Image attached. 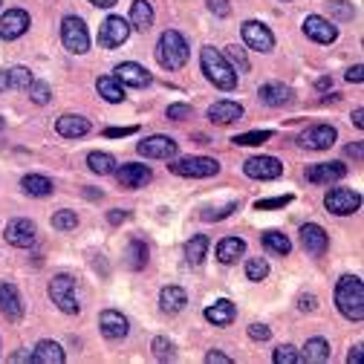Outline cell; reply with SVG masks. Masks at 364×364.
<instances>
[{"label": "cell", "instance_id": "8fae6325", "mask_svg": "<svg viewBox=\"0 0 364 364\" xmlns=\"http://www.w3.org/2000/svg\"><path fill=\"white\" fill-rule=\"evenodd\" d=\"M136 151H139L145 159H173L179 145L171 139V136H148L145 142L136 145Z\"/></svg>", "mask_w": 364, "mask_h": 364}, {"label": "cell", "instance_id": "003e7915", "mask_svg": "<svg viewBox=\"0 0 364 364\" xmlns=\"http://www.w3.org/2000/svg\"><path fill=\"white\" fill-rule=\"evenodd\" d=\"M0 4H4V0H0Z\"/></svg>", "mask_w": 364, "mask_h": 364}, {"label": "cell", "instance_id": "e575fe53", "mask_svg": "<svg viewBox=\"0 0 364 364\" xmlns=\"http://www.w3.org/2000/svg\"><path fill=\"white\" fill-rule=\"evenodd\" d=\"M208 246H211V240H208L205 235L191 237V240H188V246H186V257H188V263H191V266H200V263L205 260Z\"/></svg>", "mask_w": 364, "mask_h": 364}, {"label": "cell", "instance_id": "9c48e42d", "mask_svg": "<svg viewBox=\"0 0 364 364\" xmlns=\"http://www.w3.org/2000/svg\"><path fill=\"white\" fill-rule=\"evenodd\" d=\"M127 38H130V23H127L124 18H119V15H110V18L102 23V29H99V43H102L105 50L122 47Z\"/></svg>", "mask_w": 364, "mask_h": 364}, {"label": "cell", "instance_id": "7402d4cb", "mask_svg": "<svg viewBox=\"0 0 364 364\" xmlns=\"http://www.w3.org/2000/svg\"><path fill=\"white\" fill-rule=\"evenodd\" d=\"M243 116V107L237 105V102H229V99H220V102H214L211 107H208V119L214 122V124H232V122H237Z\"/></svg>", "mask_w": 364, "mask_h": 364}, {"label": "cell", "instance_id": "94428289", "mask_svg": "<svg viewBox=\"0 0 364 364\" xmlns=\"http://www.w3.org/2000/svg\"><path fill=\"white\" fill-rule=\"evenodd\" d=\"M93 6H99V9H110V6H116V0H90Z\"/></svg>", "mask_w": 364, "mask_h": 364}, {"label": "cell", "instance_id": "60d3db41", "mask_svg": "<svg viewBox=\"0 0 364 364\" xmlns=\"http://www.w3.org/2000/svg\"><path fill=\"white\" fill-rule=\"evenodd\" d=\"M26 93H29V99H32L35 105H47V102L53 99V90H50V84H43V81H32Z\"/></svg>", "mask_w": 364, "mask_h": 364}, {"label": "cell", "instance_id": "6125c7cd", "mask_svg": "<svg viewBox=\"0 0 364 364\" xmlns=\"http://www.w3.org/2000/svg\"><path fill=\"white\" fill-rule=\"evenodd\" d=\"M315 87H318V90H330V87H333V78H327V75H324V78H318Z\"/></svg>", "mask_w": 364, "mask_h": 364}, {"label": "cell", "instance_id": "680465c9", "mask_svg": "<svg viewBox=\"0 0 364 364\" xmlns=\"http://www.w3.org/2000/svg\"><path fill=\"white\" fill-rule=\"evenodd\" d=\"M358 358H361V344H355V347L347 353V361H350V364H355Z\"/></svg>", "mask_w": 364, "mask_h": 364}, {"label": "cell", "instance_id": "836d02e7", "mask_svg": "<svg viewBox=\"0 0 364 364\" xmlns=\"http://www.w3.org/2000/svg\"><path fill=\"white\" fill-rule=\"evenodd\" d=\"M87 165H90V171L99 173V176H107V173L116 171V159L110 154H105V151H93L87 156Z\"/></svg>", "mask_w": 364, "mask_h": 364}, {"label": "cell", "instance_id": "4316f807", "mask_svg": "<svg viewBox=\"0 0 364 364\" xmlns=\"http://www.w3.org/2000/svg\"><path fill=\"white\" fill-rule=\"evenodd\" d=\"M186 304H188V295H186V289H182V287H165V289L159 292V306H162V312H168V315L179 312Z\"/></svg>", "mask_w": 364, "mask_h": 364}, {"label": "cell", "instance_id": "8992f818", "mask_svg": "<svg viewBox=\"0 0 364 364\" xmlns=\"http://www.w3.org/2000/svg\"><path fill=\"white\" fill-rule=\"evenodd\" d=\"M61 41H64V47L73 53V55H84L90 50V35H87V26L81 18L75 15H67L61 21Z\"/></svg>", "mask_w": 364, "mask_h": 364}, {"label": "cell", "instance_id": "b9f144b4", "mask_svg": "<svg viewBox=\"0 0 364 364\" xmlns=\"http://www.w3.org/2000/svg\"><path fill=\"white\" fill-rule=\"evenodd\" d=\"M151 350H154V355H156L159 361H173V358H176L173 344H171L165 336H156V338H154V344H151Z\"/></svg>", "mask_w": 364, "mask_h": 364}, {"label": "cell", "instance_id": "52a82bcc", "mask_svg": "<svg viewBox=\"0 0 364 364\" xmlns=\"http://www.w3.org/2000/svg\"><path fill=\"white\" fill-rule=\"evenodd\" d=\"M240 32H243V43H246L249 50H257V53H272V50H275V35L269 32L266 23H260V21H246V23L240 26Z\"/></svg>", "mask_w": 364, "mask_h": 364}, {"label": "cell", "instance_id": "2e32d148", "mask_svg": "<svg viewBox=\"0 0 364 364\" xmlns=\"http://www.w3.org/2000/svg\"><path fill=\"white\" fill-rule=\"evenodd\" d=\"M116 176H119V186H122V188L136 191V188H145L154 173H151V168H148V165L127 162V165H122V168L116 171Z\"/></svg>", "mask_w": 364, "mask_h": 364}, {"label": "cell", "instance_id": "f546056e", "mask_svg": "<svg viewBox=\"0 0 364 364\" xmlns=\"http://www.w3.org/2000/svg\"><path fill=\"white\" fill-rule=\"evenodd\" d=\"M243 252H246V243L240 237H225V240L217 243V260L225 263V266L235 263L237 257H243Z\"/></svg>", "mask_w": 364, "mask_h": 364}, {"label": "cell", "instance_id": "30bf717a", "mask_svg": "<svg viewBox=\"0 0 364 364\" xmlns=\"http://www.w3.org/2000/svg\"><path fill=\"white\" fill-rule=\"evenodd\" d=\"M243 173L252 176V179L269 182V179H278L284 173V165L275 156H252V159L243 162Z\"/></svg>", "mask_w": 364, "mask_h": 364}, {"label": "cell", "instance_id": "277c9868", "mask_svg": "<svg viewBox=\"0 0 364 364\" xmlns=\"http://www.w3.org/2000/svg\"><path fill=\"white\" fill-rule=\"evenodd\" d=\"M171 173L176 176H191V179H205L220 173V162L208 156H186V159H171Z\"/></svg>", "mask_w": 364, "mask_h": 364}, {"label": "cell", "instance_id": "ba28073f", "mask_svg": "<svg viewBox=\"0 0 364 364\" xmlns=\"http://www.w3.org/2000/svg\"><path fill=\"white\" fill-rule=\"evenodd\" d=\"M324 205L330 214H338V217H347V214H355L361 208V194L353 191V188H333L327 197H324Z\"/></svg>", "mask_w": 364, "mask_h": 364}, {"label": "cell", "instance_id": "681fc988", "mask_svg": "<svg viewBox=\"0 0 364 364\" xmlns=\"http://www.w3.org/2000/svg\"><path fill=\"white\" fill-rule=\"evenodd\" d=\"M249 338H252V341H269V338H272V330H269L266 324H252V327H249Z\"/></svg>", "mask_w": 364, "mask_h": 364}, {"label": "cell", "instance_id": "c3c4849f", "mask_svg": "<svg viewBox=\"0 0 364 364\" xmlns=\"http://www.w3.org/2000/svg\"><path fill=\"white\" fill-rule=\"evenodd\" d=\"M168 119H173V122L191 119V107H188V105H171V107H168Z\"/></svg>", "mask_w": 364, "mask_h": 364}, {"label": "cell", "instance_id": "5b68a950", "mask_svg": "<svg viewBox=\"0 0 364 364\" xmlns=\"http://www.w3.org/2000/svg\"><path fill=\"white\" fill-rule=\"evenodd\" d=\"M50 298H53V304H55L61 312H67V315H78V309H81V304H78V298H75V281H73L70 275H55V278L50 281Z\"/></svg>", "mask_w": 364, "mask_h": 364}, {"label": "cell", "instance_id": "816d5d0a", "mask_svg": "<svg viewBox=\"0 0 364 364\" xmlns=\"http://www.w3.org/2000/svg\"><path fill=\"white\" fill-rule=\"evenodd\" d=\"M130 133H136V124H130V127H107L105 130L107 139H122V136H130Z\"/></svg>", "mask_w": 364, "mask_h": 364}, {"label": "cell", "instance_id": "ee69618b", "mask_svg": "<svg viewBox=\"0 0 364 364\" xmlns=\"http://www.w3.org/2000/svg\"><path fill=\"white\" fill-rule=\"evenodd\" d=\"M75 225H78V217L70 208H64L53 217V229H58V232H70V229H75Z\"/></svg>", "mask_w": 364, "mask_h": 364}, {"label": "cell", "instance_id": "9f6ffc18", "mask_svg": "<svg viewBox=\"0 0 364 364\" xmlns=\"http://www.w3.org/2000/svg\"><path fill=\"white\" fill-rule=\"evenodd\" d=\"M127 217H130V214H127V211H119V208L107 214V220H110V225H119V223H124Z\"/></svg>", "mask_w": 364, "mask_h": 364}, {"label": "cell", "instance_id": "f5cc1de1", "mask_svg": "<svg viewBox=\"0 0 364 364\" xmlns=\"http://www.w3.org/2000/svg\"><path fill=\"white\" fill-rule=\"evenodd\" d=\"M315 306H318V298L315 295H301L298 298V309L301 312H315Z\"/></svg>", "mask_w": 364, "mask_h": 364}, {"label": "cell", "instance_id": "6da1fadb", "mask_svg": "<svg viewBox=\"0 0 364 364\" xmlns=\"http://www.w3.org/2000/svg\"><path fill=\"white\" fill-rule=\"evenodd\" d=\"M336 306L347 321H355V324L361 321L364 318V284H361V278L344 275L336 284Z\"/></svg>", "mask_w": 364, "mask_h": 364}, {"label": "cell", "instance_id": "d590c367", "mask_svg": "<svg viewBox=\"0 0 364 364\" xmlns=\"http://www.w3.org/2000/svg\"><path fill=\"white\" fill-rule=\"evenodd\" d=\"M263 246H266L272 255H281V257H287V255L292 252L289 237L281 235V232H266V235H263Z\"/></svg>", "mask_w": 364, "mask_h": 364}, {"label": "cell", "instance_id": "bcb514c9", "mask_svg": "<svg viewBox=\"0 0 364 364\" xmlns=\"http://www.w3.org/2000/svg\"><path fill=\"white\" fill-rule=\"evenodd\" d=\"M289 203H292V197H289V194H284V197L257 200V203H255V208H257V211H269V208H284V205H289Z\"/></svg>", "mask_w": 364, "mask_h": 364}, {"label": "cell", "instance_id": "f1b7e54d", "mask_svg": "<svg viewBox=\"0 0 364 364\" xmlns=\"http://www.w3.org/2000/svg\"><path fill=\"white\" fill-rule=\"evenodd\" d=\"M21 186H23V191H26L29 197H50V194L55 191L53 179L41 176V173H29V176H23V179H21Z\"/></svg>", "mask_w": 364, "mask_h": 364}, {"label": "cell", "instance_id": "f907efd6", "mask_svg": "<svg viewBox=\"0 0 364 364\" xmlns=\"http://www.w3.org/2000/svg\"><path fill=\"white\" fill-rule=\"evenodd\" d=\"M232 211H237V203H229V205L220 208V211H205L203 220H223V217H229Z\"/></svg>", "mask_w": 364, "mask_h": 364}, {"label": "cell", "instance_id": "7dc6e473", "mask_svg": "<svg viewBox=\"0 0 364 364\" xmlns=\"http://www.w3.org/2000/svg\"><path fill=\"white\" fill-rule=\"evenodd\" d=\"M205 4H208V9L217 18H229L232 15V4H229V0H205Z\"/></svg>", "mask_w": 364, "mask_h": 364}, {"label": "cell", "instance_id": "1f68e13d", "mask_svg": "<svg viewBox=\"0 0 364 364\" xmlns=\"http://www.w3.org/2000/svg\"><path fill=\"white\" fill-rule=\"evenodd\" d=\"M96 90H99V96H102L105 102H110V105L124 102V87H122L113 75H102V78L96 81Z\"/></svg>", "mask_w": 364, "mask_h": 364}, {"label": "cell", "instance_id": "d4e9b609", "mask_svg": "<svg viewBox=\"0 0 364 364\" xmlns=\"http://www.w3.org/2000/svg\"><path fill=\"white\" fill-rule=\"evenodd\" d=\"M32 361H35V364H64V350H61V344L43 338V341H38V347L32 350Z\"/></svg>", "mask_w": 364, "mask_h": 364}, {"label": "cell", "instance_id": "f6af8a7d", "mask_svg": "<svg viewBox=\"0 0 364 364\" xmlns=\"http://www.w3.org/2000/svg\"><path fill=\"white\" fill-rule=\"evenodd\" d=\"M269 275V263L263 260V257H252L249 263H246V278L249 281H263Z\"/></svg>", "mask_w": 364, "mask_h": 364}, {"label": "cell", "instance_id": "be15d7a7", "mask_svg": "<svg viewBox=\"0 0 364 364\" xmlns=\"http://www.w3.org/2000/svg\"><path fill=\"white\" fill-rule=\"evenodd\" d=\"M347 156H355V159H361V145L355 142V145H347Z\"/></svg>", "mask_w": 364, "mask_h": 364}, {"label": "cell", "instance_id": "91938a15", "mask_svg": "<svg viewBox=\"0 0 364 364\" xmlns=\"http://www.w3.org/2000/svg\"><path fill=\"white\" fill-rule=\"evenodd\" d=\"M9 361H32V353H29V350H23V353H12Z\"/></svg>", "mask_w": 364, "mask_h": 364}, {"label": "cell", "instance_id": "ac0fdd59", "mask_svg": "<svg viewBox=\"0 0 364 364\" xmlns=\"http://www.w3.org/2000/svg\"><path fill=\"white\" fill-rule=\"evenodd\" d=\"M29 29V15L23 9H9L0 15V38L4 41H18Z\"/></svg>", "mask_w": 364, "mask_h": 364}, {"label": "cell", "instance_id": "7a4b0ae2", "mask_svg": "<svg viewBox=\"0 0 364 364\" xmlns=\"http://www.w3.org/2000/svg\"><path fill=\"white\" fill-rule=\"evenodd\" d=\"M200 64H203L205 78H208L214 87H220V90H235V87H237V73L232 70L229 61H225V55L217 53L214 47H203Z\"/></svg>", "mask_w": 364, "mask_h": 364}, {"label": "cell", "instance_id": "603a6c76", "mask_svg": "<svg viewBox=\"0 0 364 364\" xmlns=\"http://www.w3.org/2000/svg\"><path fill=\"white\" fill-rule=\"evenodd\" d=\"M55 130L64 136V139H81V136L90 133V119L67 113V116H61V119L55 122Z\"/></svg>", "mask_w": 364, "mask_h": 364}, {"label": "cell", "instance_id": "4dcf8cb0", "mask_svg": "<svg viewBox=\"0 0 364 364\" xmlns=\"http://www.w3.org/2000/svg\"><path fill=\"white\" fill-rule=\"evenodd\" d=\"M301 358L309 361V364H324V361H330V341H327V338H309L306 347H304V353H301Z\"/></svg>", "mask_w": 364, "mask_h": 364}, {"label": "cell", "instance_id": "7bdbcfd3", "mask_svg": "<svg viewBox=\"0 0 364 364\" xmlns=\"http://www.w3.org/2000/svg\"><path fill=\"white\" fill-rule=\"evenodd\" d=\"M272 358H275V364H301V361H304V358H301V353H298V347H292V344L278 347Z\"/></svg>", "mask_w": 364, "mask_h": 364}, {"label": "cell", "instance_id": "cb8c5ba5", "mask_svg": "<svg viewBox=\"0 0 364 364\" xmlns=\"http://www.w3.org/2000/svg\"><path fill=\"white\" fill-rule=\"evenodd\" d=\"M235 318H237V309H235L232 301H225V298H220L217 304H211L205 309V321H211L214 327H229Z\"/></svg>", "mask_w": 364, "mask_h": 364}, {"label": "cell", "instance_id": "ffe728a7", "mask_svg": "<svg viewBox=\"0 0 364 364\" xmlns=\"http://www.w3.org/2000/svg\"><path fill=\"white\" fill-rule=\"evenodd\" d=\"M99 327H102V336L107 341H122L127 336V330H130L127 327V318L122 312H116V309H105L99 315Z\"/></svg>", "mask_w": 364, "mask_h": 364}, {"label": "cell", "instance_id": "4fadbf2b", "mask_svg": "<svg viewBox=\"0 0 364 364\" xmlns=\"http://www.w3.org/2000/svg\"><path fill=\"white\" fill-rule=\"evenodd\" d=\"M344 176H347L344 162H318L306 168V182H312V186H330V182H338Z\"/></svg>", "mask_w": 364, "mask_h": 364}, {"label": "cell", "instance_id": "11a10c76", "mask_svg": "<svg viewBox=\"0 0 364 364\" xmlns=\"http://www.w3.org/2000/svg\"><path fill=\"white\" fill-rule=\"evenodd\" d=\"M347 81H353V84H361V81H364V67H361V64H355V67L347 73Z\"/></svg>", "mask_w": 364, "mask_h": 364}, {"label": "cell", "instance_id": "9a60e30c", "mask_svg": "<svg viewBox=\"0 0 364 364\" xmlns=\"http://www.w3.org/2000/svg\"><path fill=\"white\" fill-rule=\"evenodd\" d=\"M304 35L318 41V43H336L338 26H333V21H327L321 15H306L304 18Z\"/></svg>", "mask_w": 364, "mask_h": 364}, {"label": "cell", "instance_id": "db71d44e", "mask_svg": "<svg viewBox=\"0 0 364 364\" xmlns=\"http://www.w3.org/2000/svg\"><path fill=\"white\" fill-rule=\"evenodd\" d=\"M205 361H208V364H232L229 355H225V353H214V350L205 355Z\"/></svg>", "mask_w": 364, "mask_h": 364}, {"label": "cell", "instance_id": "3957f363", "mask_svg": "<svg viewBox=\"0 0 364 364\" xmlns=\"http://www.w3.org/2000/svg\"><path fill=\"white\" fill-rule=\"evenodd\" d=\"M156 61L165 67V70H179L186 67L188 61V43L176 29H165L159 35V43H156Z\"/></svg>", "mask_w": 364, "mask_h": 364}, {"label": "cell", "instance_id": "8d00e7d4", "mask_svg": "<svg viewBox=\"0 0 364 364\" xmlns=\"http://www.w3.org/2000/svg\"><path fill=\"white\" fill-rule=\"evenodd\" d=\"M225 61L232 64V70L235 73H249V58H246V50L243 47H237V43H232V47H225Z\"/></svg>", "mask_w": 364, "mask_h": 364}, {"label": "cell", "instance_id": "03108f58", "mask_svg": "<svg viewBox=\"0 0 364 364\" xmlns=\"http://www.w3.org/2000/svg\"><path fill=\"white\" fill-rule=\"evenodd\" d=\"M0 130H4V119H0Z\"/></svg>", "mask_w": 364, "mask_h": 364}, {"label": "cell", "instance_id": "ab89813d", "mask_svg": "<svg viewBox=\"0 0 364 364\" xmlns=\"http://www.w3.org/2000/svg\"><path fill=\"white\" fill-rule=\"evenodd\" d=\"M327 9L336 21H353L355 18V9H353V4H347V0H330Z\"/></svg>", "mask_w": 364, "mask_h": 364}, {"label": "cell", "instance_id": "d6986e66", "mask_svg": "<svg viewBox=\"0 0 364 364\" xmlns=\"http://www.w3.org/2000/svg\"><path fill=\"white\" fill-rule=\"evenodd\" d=\"M0 312H4L6 321H12V324H18L23 318V301H21L15 284L0 281Z\"/></svg>", "mask_w": 364, "mask_h": 364}, {"label": "cell", "instance_id": "5bb4252c", "mask_svg": "<svg viewBox=\"0 0 364 364\" xmlns=\"http://www.w3.org/2000/svg\"><path fill=\"white\" fill-rule=\"evenodd\" d=\"M35 235H38L35 223H32V220H23V217L12 220V223L6 225V232H4L6 243L15 246V249H29V246L35 243Z\"/></svg>", "mask_w": 364, "mask_h": 364}, {"label": "cell", "instance_id": "f35d334b", "mask_svg": "<svg viewBox=\"0 0 364 364\" xmlns=\"http://www.w3.org/2000/svg\"><path fill=\"white\" fill-rule=\"evenodd\" d=\"M6 75H9V87H15V90H29V84L35 81L32 78V73L26 70V67H12V70H6Z\"/></svg>", "mask_w": 364, "mask_h": 364}, {"label": "cell", "instance_id": "484cf974", "mask_svg": "<svg viewBox=\"0 0 364 364\" xmlns=\"http://www.w3.org/2000/svg\"><path fill=\"white\" fill-rule=\"evenodd\" d=\"M154 26V6L148 0H133L130 6V29H139V32H148Z\"/></svg>", "mask_w": 364, "mask_h": 364}, {"label": "cell", "instance_id": "44dd1931", "mask_svg": "<svg viewBox=\"0 0 364 364\" xmlns=\"http://www.w3.org/2000/svg\"><path fill=\"white\" fill-rule=\"evenodd\" d=\"M122 87H148L151 84V73L142 67V64H136V61H124L116 67V75H113Z\"/></svg>", "mask_w": 364, "mask_h": 364}, {"label": "cell", "instance_id": "e0dca14e", "mask_svg": "<svg viewBox=\"0 0 364 364\" xmlns=\"http://www.w3.org/2000/svg\"><path fill=\"white\" fill-rule=\"evenodd\" d=\"M301 246H304L306 255L321 257L327 252V246H330V237H327V232L318 223H306L304 229H301Z\"/></svg>", "mask_w": 364, "mask_h": 364}, {"label": "cell", "instance_id": "74e56055", "mask_svg": "<svg viewBox=\"0 0 364 364\" xmlns=\"http://www.w3.org/2000/svg\"><path fill=\"white\" fill-rule=\"evenodd\" d=\"M272 139V130H252V133H240V136H235V145H240V148H252V145H263V142H269Z\"/></svg>", "mask_w": 364, "mask_h": 364}, {"label": "cell", "instance_id": "6f0895ef", "mask_svg": "<svg viewBox=\"0 0 364 364\" xmlns=\"http://www.w3.org/2000/svg\"><path fill=\"white\" fill-rule=\"evenodd\" d=\"M353 124H355V127H364V110H361V107L353 110Z\"/></svg>", "mask_w": 364, "mask_h": 364}, {"label": "cell", "instance_id": "e7e4bbea", "mask_svg": "<svg viewBox=\"0 0 364 364\" xmlns=\"http://www.w3.org/2000/svg\"><path fill=\"white\" fill-rule=\"evenodd\" d=\"M9 87V75H6V70H0V93Z\"/></svg>", "mask_w": 364, "mask_h": 364}, {"label": "cell", "instance_id": "83f0119b", "mask_svg": "<svg viewBox=\"0 0 364 364\" xmlns=\"http://www.w3.org/2000/svg\"><path fill=\"white\" fill-rule=\"evenodd\" d=\"M260 102L269 105V107L287 105V102H289V87H284V84H278V81L263 84V87H260Z\"/></svg>", "mask_w": 364, "mask_h": 364}, {"label": "cell", "instance_id": "d6a6232c", "mask_svg": "<svg viewBox=\"0 0 364 364\" xmlns=\"http://www.w3.org/2000/svg\"><path fill=\"white\" fill-rule=\"evenodd\" d=\"M124 263H127V269H133V272L145 269V266H148V246H145L142 240H130L127 249H124Z\"/></svg>", "mask_w": 364, "mask_h": 364}, {"label": "cell", "instance_id": "7c38bea8", "mask_svg": "<svg viewBox=\"0 0 364 364\" xmlns=\"http://www.w3.org/2000/svg\"><path fill=\"white\" fill-rule=\"evenodd\" d=\"M336 139H338V133L333 124H315V127L301 133V145L309 151H327L336 145Z\"/></svg>", "mask_w": 364, "mask_h": 364}]
</instances>
